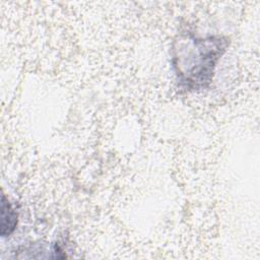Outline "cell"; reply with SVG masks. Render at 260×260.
I'll list each match as a JSON object with an SVG mask.
<instances>
[{"instance_id": "obj_1", "label": "cell", "mask_w": 260, "mask_h": 260, "mask_svg": "<svg viewBox=\"0 0 260 260\" xmlns=\"http://www.w3.org/2000/svg\"><path fill=\"white\" fill-rule=\"evenodd\" d=\"M226 46L228 41L222 37L203 39L189 35L176 41L173 64L180 83L193 90L206 87Z\"/></svg>"}, {"instance_id": "obj_2", "label": "cell", "mask_w": 260, "mask_h": 260, "mask_svg": "<svg viewBox=\"0 0 260 260\" xmlns=\"http://www.w3.org/2000/svg\"><path fill=\"white\" fill-rule=\"evenodd\" d=\"M17 224V213L8 201L6 196L2 194L1 197V231L2 237H7L12 234Z\"/></svg>"}]
</instances>
